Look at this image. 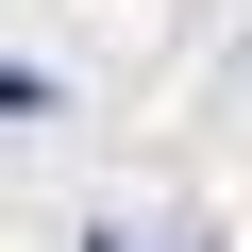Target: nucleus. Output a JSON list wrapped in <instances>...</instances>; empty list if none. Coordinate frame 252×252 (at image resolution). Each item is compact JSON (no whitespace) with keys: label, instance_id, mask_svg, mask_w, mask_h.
Returning <instances> with one entry per match:
<instances>
[{"label":"nucleus","instance_id":"1","mask_svg":"<svg viewBox=\"0 0 252 252\" xmlns=\"http://www.w3.org/2000/svg\"><path fill=\"white\" fill-rule=\"evenodd\" d=\"M168 252H202V235H168Z\"/></svg>","mask_w":252,"mask_h":252}]
</instances>
